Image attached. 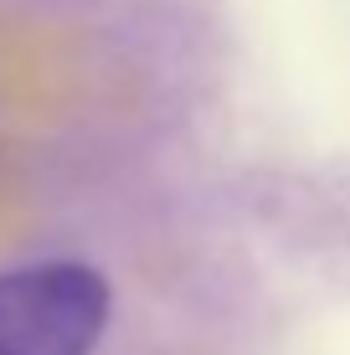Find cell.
<instances>
[{
    "instance_id": "cell-1",
    "label": "cell",
    "mask_w": 350,
    "mask_h": 355,
    "mask_svg": "<svg viewBox=\"0 0 350 355\" xmlns=\"http://www.w3.org/2000/svg\"><path fill=\"white\" fill-rule=\"evenodd\" d=\"M114 288L93 263H26L0 273V355H93Z\"/></svg>"
}]
</instances>
